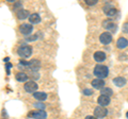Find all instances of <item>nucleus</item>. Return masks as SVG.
<instances>
[{"mask_svg":"<svg viewBox=\"0 0 128 119\" xmlns=\"http://www.w3.org/2000/svg\"><path fill=\"white\" fill-rule=\"evenodd\" d=\"M94 76L97 79H100V80H104L105 78H107L109 76V68L105 65H97L94 68Z\"/></svg>","mask_w":128,"mask_h":119,"instance_id":"nucleus-1","label":"nucleus"},{"mask_svg":"<svg viewBox=\"0 0 128 119\" xmlns=\"http://www.w3.org/2000/svg\"><path fill=\"white\" fill-rule=\"evenodd\" d=\"M17 53L20 58L22 59H27V58H30L31 54H32V47L29 45H24L20 46L17 50Z\"/></svg>","mask_w":128,"mask_h":119,"instance_id":"nucleus-2","label":"nucleus"},{"mask_svg":"<svg viewBox=\"0 0 128 119\" xmlns=\"http://www.w3.org/2000/svg\"><path fill=\"white\" fill-rule=\"evenodd\" d=\"M28 117L33 118V119H46L47 113L44 110H38V111H32L28 114Z\"/></svg>","mask_w":128,"mask_h":119,"instance_id":"nucleus-3","label":"nucleus"},{"mask_svg":"<svg viewBox=\"0 0 128 119\" xmlns=\"http://www.w3.org/2000/svg\"><path fill=\"white\" fill-rule=\"evenodd\" d=\"M38 84L34 81H28V82H26L25 86H24V88H25V90H26L27 93L34 94L38 90Z\"/></svg>","mask_w":128,"mask_h":119,"instance_id":"nucleus-4","label":"nucleus"},{"mask_svg":"<svg viewBox=\"0 0 128 119\" xmlns=\"http://www.w3.org/2000/svg\"><path fill=\"white\" fill-rule=\"evenodd\" d=\"M99 41L102 45H109V44L112 42V34L110 32H104L100 34V36H99Z\"/></svg>","mask_w":128,"mask_h":119,"instance_id":"nucleus-5","label":"nucleus"},{"mask_svg":"<svg viewBox=\"0 0 128 119\" xmlns=\"http://www.w3.org/2000/svg\"><path fill=\"white\" fill-rule=\"evenodd\" d=\"M108 115V111L102 108V106H97V108H95L94 110V116L96 118H105L106 116Z\"/></svg>","mask_w":128,"mask_h":119,"instance_id":"nucleus-6","label":"nucleus"},{"mask_svg":"<svg viewBox=\"0 0 128 119\" xmlns=\"http://www.w3.org/2000/svg\"><path fill=\"white\" fill-rule=\"evenodd\" d=\"M19 31L24 35H29L33 31V27L30 23H22V25L19 26Z\"/></svg>","mask_w":128,"mask_h":119,"instance_id":"nucleus-7","label":"nucleus"},{"mask_svg":"<svg viewBox=\"0 0 128 119\" xmlns=\"http://www.w3.org/2000/svg\"><path fill=\"white\" fill-rule=\"evenodd\" d=\"M116 12H118V10L112 4H107L104 6V13H105L107 16H114V15L116 14Z\"/></svg>","mask_w":128,"mask_h":119,"instance_id":"nucleus-8","label":"nucleus"},{"mask_svg":"<svg viewBox=\"0 0 128 119\" xmlns=\"http://www.w3.org/2000/svg\"><path fill=\"white\" fill-rule=\"evenodd\" d=\"M97 102H98L99 106H102V108H105V106H107V105H109V104H110L111 100H110V98H109V97L102 96V95H100V96L98 97V99H97Z\"/></svg>","mask_w":128,"mask_h":119,"instance_id":"nucleus-9","label":"nucleus"},{"mask_svg":"<svg viewBox=\"0 0 128 119\" xmlns=\"http://www.w3.org/2000/svg\"><path fill=\"white\" fill-rule=\"evenodd\" d=\"M116 47L121 50L127 48L128 47V39L125 38V37H120L116 41Z\"/></svg>","mask_w":128,"mask_h":119,"instance_id":"nucleus-10","label":"nucleus"},{"mask_svg":"<svg viewBox=\"0 0 128 119\" xmlns=\"http://www.w3.org/2000/svg\"><path fill=\"white\" fill-rule=\"evenodd\" d=\"M91 84L95 89H102V88L105 87V81L100 80V79H94Z\"/></svg>","mask_w":128,"mask_h":119,"instance_id":"nucleus-11","label":"nucleus"},{"mask_svg":"<svg viewBox=\"0 0 128 119\" xmlns=\"http://www.w3.org/2000/svg\"><path fill=\"white\" fill-rule=\"evenodd\" d=\"M94 60L97 63H102L106 60V53L104 51H96L94 53Z\"/></svg>","mask_w":128,"mask_h":119,"instance_id":"nucleus-12","label":"nucleus"},{"mask_svg":"<svg viewBox=\"0 0 128 119\" xmlns=\"http://www.w3.org/2000/svg\"><path fill=\"white\" fill-rule=\"evenodd\" d=\"M16 16H17L18 19H22V20H24V19L29 18L30 14H29V12H28L27 10L20 9V10H18V11H17V13H16Z\"/></svg>","mask_w":128,"mask_h":119,"instance_id":"nucleus-13","label":"nucleus"},{"mask_svg":"<svg viewBox=\"0 0 128 119\" xmlns=\"http://www.w3.org/2000/svg\"><path fill=\"white\" fill-rule=\"evenodd\" d=\"M40 65H41V63H40V61H38V60H32V61H30V62H27V67H29L30 69H32V70H38V67H40Z\"/></svg>","mask_w":128,"mask_h":119,"instance_id":"nucleus-14","label":"nucleus"},{"mask_svg":"<svg viewBox=\"0 0 128 119\" xmlns=\"http://www.w3.org/2000/svg\"><path fill=\"white\" fill-rule=\"evenodd\" d=\"M29 21H30V25H34V23H38L41 22V16L38 14V13H33L29 16Z\"/></svg>","mask_w":128,"mask_h":119,"instance_id":"nucleus-15","label":"nucleus"},{"mask_svg":"<svg viewBox=\"0 0 128 119\" xmlns=\"http://www.w3.org/2000/svg\"><path fill=\"white\" fill-rule=\"evenodd\" d=\"M102 26L107 30H116V25H115L113 21H111L110 19H108V20L104 21L102 22Z\"/></svg>","mask_w":128,"mask_h":119,"instance_id":"nucleus-16","label":"nucleus"},{"mask_svg":"<svg viewBox=\"0 0 128 119\" xmlns=\"http://www.w3.org/2000/svg\"><path fill=\"white\" fill-rule=\"evenodd\" d=\"M113 83L115 86L118 87H123L124 85L126 84V79L123 78V77H116L113 79Z\"/></svg>","mask_w":128,"mask_h":119,"instance_id":"nucleus-17","label":"nucleus"},{"mask_svg":"<svg viewBox=\"0 0 128 119\" xmlns=\"http://www.w3.org/2000/svg\"><path fill=\"white\" fill-rule=\"evenodd\" d=\"M33 97L38 101H45L47 99V94L43 92H35L33 94Z\"/></svg>","mask_w":128,"mask_h":119,"instance_id":"nucleus-18","label":"nucleus"},{"mask_svg":"<svg viewBox=\"0 0 128 119\" xmlns=\"http://www.w3.org/2000/svg\"><path fill=\"white\" fill-rule=\"evenodd\" d=\"M15 78L18 82H26L28 81V74H26L25 72H17L15 74Z\"/></svg>","mask_w":128,"mask_h":119,"instance_id":"nucleus-19","label":"nucleus"},{"mask_svg":"<svg viewBox=\"0 0 128 119\" xmlns=\"http://www.w3.org/2000/svg\"><path fill=\"white\" fill-rule=\"evenodd\" d=\"M100 95H102V96H107V97L110 98V96L113 95V90H112L110 87H104V88L100 89Z\"/></svg>","mask_w":128,"mask_h":119,"instance_id":"nucleus-20","label":"nucleus"},{"mask_svg":"<svg viewBox=\"0 0 128 119\" xmlns=\"http://www.w3.org/2000/svg\"><path fill=\"white\" fill-rule=\"evenodd\" d=\"M83 95H86V96H92L93 95V90L92 89H89V88H86V89H83Z\"/></svg>","mask_w":128,"mask_h":119,"instance_id":"nucleus-21","label":"nucleus"},{"mask_svg":"<svg viewBox=\"0 0 128 119\" xmlns=\"http://www.w3.org/2000/svg\"><path fill=\"white\" fill-rule=\"evenodd\" d=\"M88 5H94V4H96L97 3V0H86L84 1Z\"/></svg>","mask_w":128,"mask_h":119,"instance_id":"nucleus-22","label":"nucleus"},{"mask_svg":"<svg viewBox=\"0 0 128 119\" xmlns=\"http://www.w3.org/2000/svg\"><path fill=\"white\" fill-rule=\"evenodd\" d=\"M34 106L35 108H38V110H44L45 109V104H42V103H34Z\"/></svg>","mask_w":128,"mask_h":119,"instance_id":"nucleus-23","label":"nucleus"},{"mask_svg":"<svg viewBox=\"0 0 128 119\" xmlns=\"http://www.w3.org/2000/svg\"><path fill=\"white\" fill-rule=\"evenodd\" d=\"M123 32L128 33V22L124 23V26H123Z\"/></svg>","mask_w":128,"mask_h":119,"instance_id":"nucleus-24","label":"nucleus"},{"mask_svg":"<svg viewBox=\"0 0 128 119\" xmlns=\"http://www.w3.org/2000/svg\"><path fill=\"white\" fill-rule=\"evenodd\" d=\"M18 7H20V9H22V3H20V2H16V3H15L14 9H15V10H17Z\"/></svg>","mask_w":128,"mask_h":119,"instance_id":"nucleus-25","label":"nucleus"},{"mask_svg":"<svg viewBox=\"0 0 128 119\" xmlns=\"http://www.w3.org/2000/svg\"><path fill=\"white\" fill-rule=\"evenodd\" d=\"M38 38V35H34V36H32V37H27V41H34V39H36Z\"/></svg>","mask_w":128,"mask_h":119,"instance_id":"nucleus-26","label":"nucleus"},{"mask_svg":"<svg viewBox=\"0 0 128 119\" xmlns=\"http://www.w3.org/2000/svg\"><path fill=\"white\" fill-rule=\"evenodd\" d=\"M12 67V65L10 64V63H8L6 64V71H8V73H10V68Z\"/></svg>","mask_w":128,"mask_h":119,"instance_id":"nucleus-27","label":"nucleus"},{"mask_svg":"<svg viewBox=\"0 0 128 119\" xmlns=\"http://www.w3.org/2000/svg\"><path fill=\"white\" fill-rule=\"evenodd\" d=\"M86 119H98V118H96L95 116H86Z\"/></svg>","mask_w":128,"mask_h":119,"instance_id":"nucleus-28","label":"nucleus"},{"mask_svg":"<svg viewBox=\"0 0 128 119\" xmlns=\"http://www.w3.org/2000/svg\"><path fill=\"white\" fill-rule=\"evenodd\" d=\"M126 117H127V119H128V112H127V114H126Z\"/></svg>","mask_w":128,"mask_h":119,"instance_id":"nucleus-29","label":"nucleus"}]
</instances>
